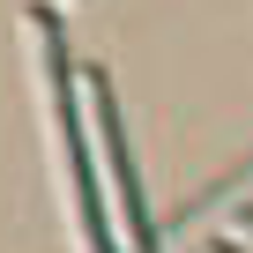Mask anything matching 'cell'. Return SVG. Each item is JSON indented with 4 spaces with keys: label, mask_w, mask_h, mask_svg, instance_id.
<instances>
[{
    "label": "cell",
    "mask_w": 253,
    "mask_h": 253,
    "mask_svg": "<svg viewBox=\"0 0 253 253\" xmlns=\"http://www.w3.org/2000/svg\"><path fill=\"white\" fill-rule=\"evenodd\" d=\"M38 45H45V67H52V126H60V164H67V186H75V209H82V238L89 253H119L112 246V223H104V201H97V171H89V126L75 112V60H67V38H60V15L38 8Z\"/></svg>",
    "instance_id": "cell-1"
}]
</instances>
